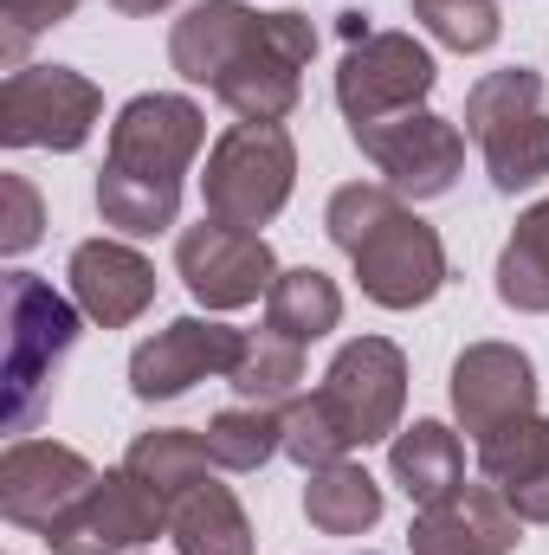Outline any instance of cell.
<instances>
[{
  "label": "cell",
  "instance_id": "23",
  "mask_svg": "<svg viewBox=\"0 0 549 555\" xmlns=\"http://www.w3.org/2000/svg\"><path fill=\"white\" fill-rule=\"evenodd\" d=\"M343 323V291L336 278H323L317 266H297V272H278L266 291V330L291 336V343H317Z\"/></svg>",
  "mask_w": 549,
  "mask_h": 555
},
{
  "label": "cell",
  "instance_id": "7",
  "mask_svg": "<svg viewBox=\"0 0 549 555\" xmlns=\"http://www.w3.org/2000/svg\"><path fill=\"white\" fill-rule=\"evenodd\" d=\"M343 65H336V111L356 124H382V117H401L420 111L439 85L433 72V52L413 39V33H375L369 13H343Z\"/></svg>",
  "mask_w": 549,
  "mask_h": 555
},
{
  "label": "cell",
  "instance_id": "3",
  "mask_svg": "<svg viewBox=\"0 0 549 555\" xmlns=\"http://www.w3.org/2000/svg\"><path fill=\"white\" fill-rule=\"evenodd\" d=\"M323 227H330L336 253H349L356 284H362L369 304H382V310H420V304L439 297V284H446V246H439V233L420 214H408V201L388 181L382 188L375 181L336 188L330 207H323Z\"/></svg>",
  "mask_w": 549,
  "mask_h": 555
},
{
  "label": "cell",
  "instance_id": "27",
  "mask_svg": "<svg viewBox=\"0 0 549 555\" xmlns=\"http://www.w3.org/2000/svg\"><path fill=\"white\" fill-rule=\"evenodd\" d=\"M408 7H413V20L439 46H452V52H491L498 33H505L498 0H408Z\"/></svg>",
  "mask_w": 549,
  "mask_h": 555
},
{
  "label": "cell",
  "instance_id": "6",
  "mask_svg": "<svg viewBox=\"0 0 549 555\" xmlns=\"http://www.w3.org/2000/svg\"><path fill=\"white\" fill-rule=\"evenodd\" d=\"M310 52H317V33H310L304 13H253L207 91L240 124H284L297 111V98H304Z\"/></svg>",
  "mask_w": 549,
  "mask_h": 555
},
{
  "label": "cell",
  "instance_id": "25",
  "mask_svg": "<svg viewBox=\"0 0 549 555\" xmlns=\"http://www.w3.org/2000/svg\"><path fill=\"white\" fill-rule=\"evenodd\" d=\"M227 382H233V395L246 408H291L297 388H304V343H291L278 330L246 336V356H240V369Z\"/></svg>",
  "mask_w": 549,
  "mask_h": 555
},
{
  "label": "cell",
  "instance_id": "13",
  "mask_svg": "<svg viewBox=\"0 0 549 555\" xmlns=\"http://www.w3.org/2000/svg\"><path fill=\"white\" fill-rule=\"evenodd\" d=\"M162 524H168V504L142 485L137 472L117 465L46 530V550L52 555H124L137 543H149Z\"/></svg>",
  "mask_w": 549,
  "mask_h": 555
},
{
  "label": "cell",
  "instance_id": "12",
  "mask_svg": "<svg viewBox=\"0 0 549 555\" xmlns=\"http://www.w3.org/2000/svg\"><path fill=\"white\" fill-rule=\"evenodd\" d=\"M246 356V330L214 323V317H175L168 330H155L130 356V395L137 401H181L194 382L207 375H233Z\"/></svg>",
  "mask_w": 549,
  "mask_h": 555
},
{
  "label": "cell",
  "instance_id": "21",
  "mask_svg": "<svg viewBox=\"0 0 549 555\" xmlns=\"http://www.w3.org/2000/svg\"><path fill=\"white\" fill-rule=\"evenodd\" d=\"M304 517L323 537H362V530L382 524V485L362 465H349V459L343 465H323L304 485Z\"/></svg>",
  "mask_w": 549,
  "mask_h": 555
},
{
  "label": "cell",
  "instance_id": "18",
  "mask_svg": "<svg viewBox=\"0 0 549 555\" xmlns=\"http://www.w3.org/2000/svg\"><path fill=\"white\" fill-rule=\"evenodd\" d=\"M478 472L491 478V491L524 517V524H549V420L524 414L498 433L478 439Z\"/></svg>",
  "mask_w": 549,
  "mask_h": 555
},
{
  "label": "cell",
  "instance_id": "15",
  "mask_svg": "<svg viewBox=\"0 0 549 555\" xmlns=\"http://www.w3.org/2000/svg\"><path fill=\"white\" fill-rule=\"evenodd\" d=\"M452 414L472 439L537 414V362L511 343H472L452 362Z\"/></svg>",
  "mask_w": 549,
  "mask_h": 555
},
{
  "label": "cell",
  "instance_id": "28",
  "mask_svg": "<svg viewBox=\"0 0 549 555\" xmlns=\"http://www.w3.org/2000/svg\"><path fill=\"white\" fill-rule=\"evenodd\" d=\"M39 233H46V201H39V188H33L26 175H0V253L20 259V253L39 246Z\"/></svg>",
  "mask_w": 549,
  "mask_h": 555
},
{
  "label": "cell",
  "instance_id": "10",
  "mask_svg": "<svg viewBox=\"0 0 549 555\" xmlns=\"http://www.w3.org/2000/svg\"><path fill=\"white\" fill-rule=\"evenodd\" d=\"M349 142L388 175V188L401 201H439L452 194L459 168H465V130L433 117V111H401V117H382V124H356Z\"/></svg>",
  "mask_w": 549,
  "mask_h": 555
},
{
  "label": "cell",
  "instance_id": "5",
  "mask_svg": "<svg viewBox=\"0 0 549 555\" xmlns=\"http://www.w3.org/2000/svg\"><path fill=\"white\" fill-rule=\"evenodd\" d=\"M465 137L478 142L485 175L498 194H524L549 181V111H544V72L505 65L485 72L465 91Z\"/></svg>",
  "mask_w": 549,
  "mask_h": 555
},
{
  "label": "cell",
  "instance_id": "4",
  "mask_svg": "<svg viewBox=\"0 0 549 555\" xmlns=\"http://www.w3.org/2000/svg\"><path fill=\"white\" fill-rule=\"evenodd\" d=\"M0 297H7V433L26 439L33 420L52 401V382H59L65 356L78 349V317L85 310L33 272H7Z\"/></svg>",
  "mask_w": 549,
  "mask_h": 555
},
{
  "label": "cell",
  "instance_id": "29",
  "mask_svg": "<svg viewBox=\"0 0 549 555\" xmlns=\"http://www.w3.org/2000/svg\"><path fill=\"white\" fill-rule=\"evenodd\" d=\"M78 13V0H0V39H7V65L20 72V59H26V39L33 33H46V26H59V20H72Z\"/></svg>",
  "mask_w": 549,
  "mask_h": 555
},
{
  "label": "cell",
  "instance_id": "16",
  "mask_svg": "<svg viewBox=\"0 0 549 555\" xmlns=\"http://www.w3.org/2000/svg\"><path fill=\"white\" fill-rule=\"evenodd\" d=\"M524 543V517L491 485H459L439 504H420L408 530L413 555H511Z\"/></svg>",
  "mask_w": 549,
  "mask_h": 555
},
{
  "label": "cell",
  "instance_id": "1",
  "mask_svg": "<svg viewBox=\"0 0 549 555\" xmlns=\"http://www.w3.org/2000/svg\"><path fill=\"white\" fill-rule=\"evenodd\" d=\"M207 142V117L194 98L175 91H142L111 124V155L98 175V214L104 227L149 240L168 233L181 214V175Z\"/></svg>",
  "mask_w": 549,
  "mask_h": 555
},
{
  "label": "cell",
  "instance_id": "22",
  "mask_svg": "<svg viewBox=\"0 0 549 555\" xmlns=\"http://www.w3.org/2000/svg\"><path fill=\"white\" fill-rule=\"evenodd\" d=\"M207 465H214V452H207V439L188 433V426H155V433H142L137 446L124 452V472H137L162 504H175L181 491L207 485Z\"/></svg>",
  "mask_w": 549,
  "mask_h": 555
},
{
  "label": "cell",
  "instance_id": "11",
  "mask_svg": "<svg viewBox=\"0 0 549 555\" xmlns=\"http://www.w3.org/2000/svg\"><path fill=\"white\" fill-rule=\"evenodd\" d=\"M175 272L194 291V304L207 310H246L272 291L278 259L266 233L253 227H227V220H201L175 240Z\"/></svg>",
  "mask_w": 549,
  "mask_h": 555
},
{
  "label": "cell",
  "instance_id": "9",
  "mask_svg": "<svg viewBox=\"0 0 549 555\" xmlns=\"http://www.w3.org/2000/svg\"><path fill=\"white\" fill-rule=\"evenodd\" d=\"M104 117V91L72 65H20L0 85V142L7 149H85Z\"/></svg>",
  "mask_w": 549,
  "mask_h": 555
},
{
  "label": "cell",
  "instance_id": "26",
  "mask_svg": "<svg viewBox=\"0 0 549 555\" xmlns=\"http://www.w3.org/2000/svg\"><path fill=\"white\" fill-rule=\"evenodd\" d=\"M207 452L220 472H259L272 452H284V414L278 408H227V414L207 420Z\"/></svg>",
  "mask_w": 549,
  "mask_h": 555
},
{
  "label": "cell",
  "instance_id": "30",
  "mask_svg": "<svg viewBox=\"0 0 549 555\" xmlns=\"http://www.w3.org/2000/svg\"><path fill=\"white\" fill-rule=\"evenodd\" d=\"M117 13H162V7H175V0H111Z\"/></svg>",
  "mask_w": 549,
  "mask_h": 555
},
{
  "label": "cell",
  "instance_id": "14",
  "mask_svg": "<svg viewBox=\"0 0 549 555\" xmlns=\"http://www.w3.org/2000/svg\"><path fill=\"white\" fill-rule=\"evenodd\" d=\"M98 485L91 459L59 446V439H13L0 459V517L13 530H52L85 491Z\"/></svg>",
  "mask_w": 549,
  "mask_h": 555
},
{
  "label": "cell",
  "instance_id": "24",
  "mask_svg": "<svg viewBox=\"0 0 549 555\" xmlns=\"http://www.w3.org/2000/svg\"><path fill=\"white\" fill-rule=\"evenodd\" d=\"M498 297L524 317L549 310V201H537L498 253Z\"/></svg>",
  "mask_w": 549,
  "mask_h": 555
},
{
  "label": "cell",
  "instance_id": "8",
  "mask_svg": "<svg viewBox=\"0 0 549 555\" xmlns=\"http://www.w3.org/2000/svg\"><path fill=\"white\" fill-rule=\"evenodd\" d=\"M297 181V149L284 137V124H233L227 137L207 149V175H201V207L207 220L227 227H266L284 214Z\"/></svg>",
  "mask_w": 549,
  "mask_h": 555
},
{
  "label": "cell",
  "instance_id": "31",
  "mask_svg": "<svg viewBox=\"0 0 549 555\" xmlns=\"http://www.w3.org/2000/svg\"><path fill=\"white\" fill-rule=\"evenodd\" d=\"M362 555H375V550H362Z\"/></svg>",
  "mask_w": 549,
  "mask_h": 555
},
{
  "label": "cell",
  "instance_id": "19",
  "mask_svg": "<svg viewBox=\"0 0 549 555\" xmlns=\"http://www.w3.org/2000/svg\"><path fill=\"white\" fill-rule=\"evenodd\" d=\"M388 472H395V485L408 491L413 504H439L446 491L465 485V446H459L452 426L413 420V426L395 433V446H388Z\"/></svg>",
  "mask_w": 549,
  "mask_h": 555
},
{
  "label": "cell",
  "instance_id": "20",
  "mask_svg": "<svg viewBox=\"0 0 549 555\" xmlns=\"http://www.w3.org/2000/svg\"><path fill=\"white\" fill-rule=\"evenodd\" d=\"M168 537L175 555H253V524L227 485H194L168 504Z\"/></svg>",
  "mask_w": 549,
  "mask_h": 555
},
{
  "label": "cell",
  "instance_id": "17",
  "mask_svg": "<svg viewBox=\"0 0 549 555\" xmlns=\"http://www.w3.org/2000/svg\"><path fill=\"white\" fill-rule=\"evenodd\" d=\"M65 278H72V304L91 323H104V330L137 323L142 310L155 304V266L142 259L137 246H124V240H85V246H72Z\"/></svg>",
  "mask_w": 549,
  "mask_h": 555
},
{
  "label": "cell",
  "instance_id": "2",
  "mask_svg": "<svg viewBox=\"0 0 549 555\" xmlns=\"http://www.w3.org/2000/svg\"><path fill=\"white\" fill-rule=\"evenodd\" d=\"M401 408H408V356L388 336H356L336 349L317 395L284 408V459L304 472L343 465L356 446L395 439Z\"/></svg>",
  "mask_w": 549,
  "mask_h": 555
}]
</instances>
